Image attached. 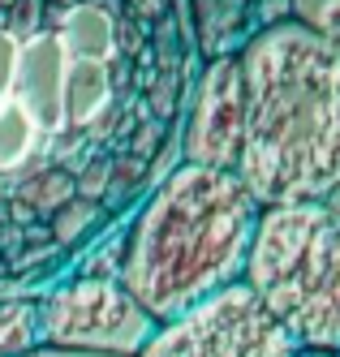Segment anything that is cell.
Here are the masks:
<instances>
[{
	"instance_id": "cell-1",
	"label": "cell",
	"mask_w": 340,
	"mask_h": 357,
	"mask_svg": "<svg viewBox=\"0 0 340 357\" xmlns=\"http://www.w3.org/2000/svg\"><path fill=\"white\" fill-rule=\"evenodd\" d=\"M172 0H0V198L69 245L147 172L177 112Z\"/></svg>"
},
{
	"instance_id": "cell-6",
	"label": "cell",
	"mask_w": 340,
	"mask_h": 357,
	"mask_svg": "<svg viewBox=\"0 0 340 357\" xmlns=\"http://www.w3.org/2000/svg\"><path fill=\"white\" fill-rule=\"evenodd\" d=\"M155 323L108 275H77L39 301V344L43 349L138 357Z\"/></svg>"
},
{
	"instance_id": "cell-5",
	"label": "cell",
	"mask_w": 340,
	"mask_h": 357,
	"mask_svg": "<svg viewBox=\"0 0 340 357\" xmlns=\"http://www.w3.org/2000/svg\"><path fill=\"white\" fill-rule=\"evenodd\" d=\"M138 357H302V349L237 280L186 314L155 323Z\"/></svg>"
},
{
	"instance_id": "cell-3",
	"label": "cell",
	"mask_w": 340,
	"mask_h": 357,
	"mask_svg": "<svg viewBox=\"0 0 340 357\" xmlns=\"http://www.w3.org/2000/svg\"><path fill=\"white\" fill-rule=\"evenodd\" d=\"M258 211L232 172L172 168L129 228L117 284L151 323L186 314L242 280Z\"/></svg>"
},
{
	"instance_id": "cell-4",
	"label": "cell",
	"mask_w": 340,
	"mask_h": 357,
	"mask_svg": "<svg viewBox=\"0 0 340 357\" xmlns=\"http://www.w3.org/2000/svg\"><path fill=\"white\" fill-rule=\"evenodd\" d=\"M242 284L302 353H340V211L332 202L263 207Z\"/></svg>"
},
{
	"instance_id": "cell-10",
	"label": "cell",
	"mask_w": 340,
	"mask_h": 357,
	"mask_svg": "<svg viewBox=\"0 0 340 357\" xmlns=\"http://www.w3.org/2000/svg\"><path fill=\"white\" fill-rule=\"evenodd\" d=\"M26 357H103V353H69V349H31V353H26Z\"/></svg>"
},
{
	"instance_id": "cell-8",
	"label": "cell",
	"mask_w": 340,
	"mask_h": 357,
	"mask_svg": "<svg viewBox=\"0 0 340 357\" xmlns=\"http://www.w3.org/2000/svg\"><path fill=\"white\" fill-rule=\"evenodd\" d=\"M39 349V301H0V357H26Z\"/></svg>"
},
{
	"instance_id": "cell-9",
	"label": "cell",
	"mask_w": 340,
	"mask_h": 357,
	"mask_svg": "<svg viewBox=\"0 0 340 357\" xmlns=\"http://www.w3.org/2000/svg\"><path fill=\"white\" fill-rule=\"evenodd\" d=\"M289 17L340 52V0H289Z\"/></svg>"
},
{
	"instance_id": "cell-2",
	"label": "cell",
	"mask_w": 340,
	"mask_h": 357,
	"mask_svg": "<svg viewBox=\"0 0 340 357\" xmlns=\"http://www.w3.org/2000/svg\"><path fill=\"white\" fill-rule=\"evenodd\" d=\"M246 130L237 181L258 207L327 202L340 185V52L284 17L237 52Z\"/></svg>"
},
{
	"instance_id": "cell-7",
	"label": "cell",
	"mask_w": 340,
	"mask_h": 357,
	"mask_svg": "<svg viewBox=\"0 0 340 357\" xmlns=\"http://www.w3.org/2000/svg\"><path fill=\"white\" fill-rule=\"evenodd\" d=\"M242 130H246L242 65H237V56H216L202 65L198 82H194L181 155H186V164H198V168L237 172Z\"/></svg>"
}]
</instances>
